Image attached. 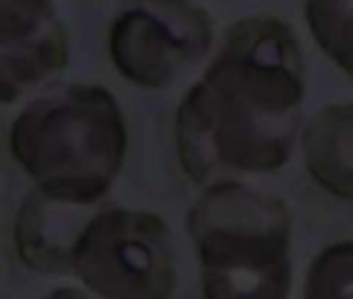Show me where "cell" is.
Segmentation results:
<instances>
[{"label":"cell","mask_w":353,"mask_h":299,"mask_svg":"<svg viewBox=\"0 0 353 299\" xmlns=\"http://www.w3.org/2000/svg\"><path fill=\"white\" fill-rule=\"evenodd\" d=\"M303 59L274 17L235 23L176 110V154L200 185L279 169L291 152L303 100Z\"/></svg>","instance_id":"cell-1"},{"label":"cell","mask_w":353,"mask_h":299,"mask_svg":"<svg viewBox=\"0 0 353 299\" xmlns=\"http://www.w3.org/2000/svg\"><path fill=\"white\" fill-rule=\"evenodd\" d=\"M9 147L42 196L98 206L123 169L127 127L108 90L77 83L30 102L11 125Z\"/></svg>","instance_id":"cell-2"},{"label":"cell","mask_w":353,"mask_h":299,"mask_svg":"<svg viewBox=\"0 0 353 299\" xmlns=\"http://www.w3.org/2000/svg\"><path fill=\"white\" fill-rule=\"evenodd\" d=\"M206 299H281L287 212L237 181L204 189L188 214Z\"/></svg>","instance_id":"cell-3"},{"label":"cell","mask_w":353,"mask_h":299,"mask_svg":"<svg viewBox=\"0 0 353 299\" xmlns=\"http://www.w3.org/2000/svg\"><path fill=\"white\" fill-rule=\"evenodd\" d=\"M69 274L100 299H170L176 285L170 231L154 212L98 206L73 239Z\"/></svg>","instance_id":"cell-4"},{"label":"cell","mask_w":353,"mask_h":299,"mask_svg":"<svg viewBox=\"0 0 353 299\" xmlns=\"http://www.w3.org/2000/svg\"><path fill=\"white\" fill-rule=\"evenodd\" d=\"M214 25L194 0H123L110 25V59L133 85L168 87L210 54Z\"/></svg>","instance_id":"cell-5"},{"label":"cell","mask_w":353,"mask_h":299,"mask_svg":"<svg viewBox=\"0 0 353 299\" xmlns=\"http://www.w3.org/2000/svg\"><path fill=\"white\" fill-rule=\"evenodd\" d=\"M67 59V32L52 0H0V104L44 87Z\"/></svg>","instance_id":"cell-6"},{"label":"cell","mask_w":353,"mask_h":299,"mask_svg":"<svg viewBox=\"0 0 353 299\" xmlns=\"http://www.w3.org/2000/svg\"><path fill=\"white\" fill-rule=\"evenodd\" d=\"M98 206L54 202L34 189L23 202L15 223V247L23 264L44 274H69L73 239L90 212Z\"/></svg>","instance_id":"cell-7"},{"label":"cell","mask_w":353,"mask_h":299,"mask_svg":"<svg viewBox=\"0 0 353 299\" xmlns=\"http://www.w3.org/2000/svg\"><path fill=\"white\" fill-rule=\"evenodd\" d=\"M303 145L312 175L330 192L353 198V102L320 110Z\"/></svg>","instance_id":"cell-8"},{"label":"cell","mask_w":353,"mask_h":299,"mask_svg":"<svg viewBox=\"0 0 353 299\" xmlns=\"http://www.w3.org/2000/svg\"><path fill=\"white\" fill-rule=\"evenodd\" d=\"M303 11L318 46L353 79V0H305Z\"/></svg>","instance_id":"cell-9"},{"label":"cell","mask_w":353,"mask_h":299,"mask_svg":"<svg viewBox=\"0 0 353 299\" xmlns=\"http://www.w3.org/2000/svg\"><path fill=\"white\" fill-rule=\"evenodd\" d=\"M46 299H88V297H83L75 289H61V291H54L52 295H48Z\"/></svg>","instance_id":"cell-10"}]
</instances>
